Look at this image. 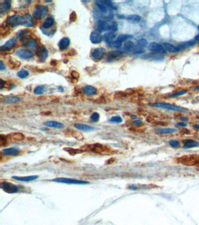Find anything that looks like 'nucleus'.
Here are the masks:
<instances>
[{
  "instance_id": "obj_7",
  "label": "nucleus",
  "mask_w": 199,
  "mask_h": 225,
  "mask_svg": "<svg viewBox=\"0 0 199 225\" xmlns=\"http://www.w3.org/2000/svg\"><path fill=\"white\" fill-rule=\"evenodd\" d=\"M106 53V49L100 47L94 49L91 54H90V56H91L93 60L95 61H100L104 58Z\"/></svg>"
},
{
  "instance_id": "obj_6",
  "label": "nucleus",
  "mask_w": 199,
  "mask_h": 225,
  "mask_svg": "<svg viewBox=\"0 0 199 225\" xmlns=\"http://www.w3.org/2000/svg\"><path fill=\"white\" fill-rule=\"evenodd\" d=\"M0 187L8 194H15L19 191V188L11 182H3L0 184Z\"/></svg>"
},
{
  "instance_id": "obj_2",
  "label": "nucleus",
  "mask_w": 199,
  "mask_h": 225,
  "mask_svg": "<svg viewBox=\"0 0 199 225\" xmlns=\"http://www.w3.org/2000/svg\"><path fill=\"white\" fill-rule=\"evenodd\" d=\"M24 17L19 15H15L9 18L6 21V25L9 27H15L21 25H24Z\"/></svg>"
},
{
  "instance_id": "obj_53",
  "label": "nucleus",
  "mask_w": 199,
  "mask_h": 225,
  "mask_svg": "<svg viewBox=\"0 0 199 225\" xmlns=\"http://www.w3.org/2000/svg\"><path fill=\"white\" fill-rule=\"evenodd\" d=\"M142 122L141 120H137L134 121V122H133V124L134 125H135V126H137V125H139V124H142Z\"/></svg>"
},
{
  "instance_id": "obj_39",
  "label": "nucleus",
  "mask_w": 199,
  "mask_h": 225,
  "mask_svg": "<svg viewBox=\"0 0 199 225\" xmlns=\"http://www.w3.org/2000/svg\"><path fill=\"white\" fill-rule=\"evenodd\" d=\"M45 86L43 85H40V86H38V87H36L33 92L35 94H38V95H40V94H43V93L45 92Z\"/></svg>"
},
{
  "instance_id": "obj_62",
  "label": "nucleus",
  "mask_w": 199,
  "mask_h": 225,
  "mask_svg": "<svg viewBox=\"0 0 199 225\" xmlns=\"http://www.w3.org/2000/svg\"><path fill=\"white\" fill-rule=\"evenodd\" d=\"M196 167H198V168H199V163H198V165H197V166H196Z\"/></svg>"
},
{
  "instance_id": "obj_29",
  "label": "nucleus",
  "mask_w": 199,
  "mask_h": 225,
  "mask_svg": "<svg viewBox=\"0 0 199 225\" xmlns=\"http://www.w3.org/2000/svg\"><path fill=\"white\" fill-rule=\"evenodd\" d=\"M54 24V19L53 18V17H48V18H47L43 22L42 24V27L45 29H49L51 27H53Z\"/></svg>"
},
{
  "instance_id": "obj_24",
  "label": "nucleus",
  "mask_w": 199,
  "mask_h": 225,
  "mask_svg": "<svg viewBox=\"0 0 199 225\" xmlns=\"http://www.w3.org/2000/svg\"><path fill=\"white\" fill-rule=\"evenodd\" d=\"M164 48L171 53H176L180 50V49L178 47H176L172 44L168 42L164 43Z\"/></svg>"
},
{
  "instance_id": "obj_18",
  "label": "nucleus",
  "mask_w": 199,
  "mask_h": 225,
  "mask_svg": "<svg viewBox=\"0 0 199 225\" xmlns=\"http://www.w3.org/2000/svg\"><path fill=\"white\" fill-rule=\"evenodd\" d=\"M36 55L41 60H45L48 56V51L45 46H41L38 49Z\"/></svg>"
},
{
  "instance_id": "obj_33",
  "label": "nucleus",
  "mask_w": 199,
  "mask_h": 225,
  "mask_svg": "<svg viewBox=\"0 0 199 225\" xmlns=\"http://www.w3.org/2000/svg\"><path fill=\"white\" fill-rule=\"evenodd\" d=\"M95 4L99 8V10L103 13H106L107 12V7L105 5L102 1H95Z\"/></svg>"
},
{
  "instance_id": "obj_30",
  "label": "nucleus",
  "mask_w": 199,
  "mask_h": 225,
  "mask_svg": "<svg viewBox=\"0 0 199 225\" xmlns=\"http://www.w3.org/2000/svg\"><path fill=\"white\" fill-rule=\"evenodd\" d=\"M147 46V41L144 38L140 39L137 42V45H136L137 50H143V49L146 48Z\"/></svg>"
},
{
  "instance_id": "obj_40",
  "label": "nucleus",
  "mask_w": 199,
  "mask_h": 225,
  "mask_svg": "<svg viewBox=\"0 0 199 225\" xmlns=\"http://www.w3.org/2000/svg\"><path fill=\"white\" fill-rule=\"evenodd\" d=\"M27 46L28 48L32 50H34L36 48V46H37V43H36V41L34 39H29L28 42H27Z\"/></svg>"
},
{
  "instance_id": "obj_55",
  "label": "nucleus",
  "mask_w": 199,
  "mask_h": 225,
  "mask_svg": "<svg viewBox=\"0 0 199 225\" xmlns=\"http://www.w3.org/2000/svg\"><path fill=\"white\" fill-rule=\"evenodd\" d=\"M115 161V159L114 158H111V159L109 160L108 161H107V164H112Z\"/></svg>"
},
{
  "instance_id": "obj_52",
  "label": "nucleus",
  "mask_w": 199,
  "mask_h": 225,
  "mask_svg": "<svg viewBox=\"0 0 199 225\" xmlns=\"http://www.w3.org/2000/svg\"><path fill=\"white\" fill-rule=\"evenodd\" d=\"M5 69V65L4 64L2 60H1V61H0V70L3 71V70H4Z\"/></svg>"
},
{
  "instance_id": "obj_45",
  "label": "nucleus",
  "mask_w": 199,
  "mask_h": 225,
  "mask_svg": "<svg viewBox=\"0 0 199 225\" xmlns=\"http://www.w3.org/2000/svg\"><path fill=\"white\" fill-rule=\"evenodd\" d=\"M7 142V138L5 135H0V145L4 146L6 144Z\"/></svg>"
},
{
  "instance_id": "obj_26",
  "label": "nucleus",
  "mask_w": 199,
  "mask_h": 225,
  "mask_svg": "<svg viewBox=\"0 0 199 225\" xmlns=\"http://www.w3.org/2000/svg\"><path fill=\"white\" fill-rule=\"evenodd\" d=\"M74 127L77 130L80 131H91L95 130L94 128L91 126H87L86 124H79V123L76 124L74 125Z\"/></svg>"
},
{
  "instance_id": "obj_48",
  "label": "nucleus",
  "mask_w": 199,
  "mask_h": 225,
  "mask_svg": "<svg viewBox=\"0 0 199 225\" xmlns=\"http://www.w3.org/2000/svg\"><path fill=\"white\" fill-rule=\"evenodd\" d=\"M170 145L173 148H176L179 145V142L177 140H170L169 141Z\"/></svg>"
},
{
  "instance_id": "obj_16",
  "label": "nucleus",
  "mask_w": 199,
  "mask_h": 225,
  "mask_svg": "<svg viewBox=\"0 0 199 225\" xmlns=\"http://www.w3.org/2000/svg\"><path fill=\"white\" fill-rule=\"evenodd\" d=\"M38 178H39L38 175H30V176H26V177L13 176L12 177V178L14 180L21 181V182H30L37 179Z\"/></svg>"
},
{
  "instance_id": "obj_43",
  "label": "nucleus",
  "mask_w": 199,
  "mask_h": 225,
  "mask_svg": "<svg viewBox=\"0 0 199 225\" xmlns=\"http://www.w3.org/2000/svg\"><path fill=\"white\" fill-rule=\"evenodd\" d=\"M102 2L105 4V5L109 8H111L112 10H117V7L113 5V3L111 1H102Z\"/></svg>"
},
{
  "instance_id": "obj_20",
  "label": "nucleus",
  "mask_w": 199,
  "mask_h": 225,
  "mask_svg": "<svg viewBox=\"0 0 199 225\" xmlns=\"http://www.w3.org/2000/svg\"><path fill=\"white\" fill-rule=\"evenodd\" d=\"M116 37V35L115 32H109L106 33L103 35V40L108 44H112L113 40Z\"/></svg>"
},
{
  "instance_id": "obj_38",
  "label": "nucleus",
  "mask_w": 199,
  "mask_h": 225,
  "mask_svg": "<svg viewBox=\"0 0 199 225\" xmlns=\"http://www.w3.org/2000/svg\"><path fill=\"white\" fill-rule=\"evenodd\" d=\"M158 131L162 134H172L174 133H176L177 131L176 129L172 128H161L158 130Z\"/></svg>"
},
{
  "instance_id": "obj_4",
  "label": "nucleus",
  "mask_w": 199,
  "mask_h": 225,
  "mask_svg": "<svg viewBox=\"0 0 199 225\" xmlns=\"http://www.w3.org/2000/svg\"><path fill=\"white\" fill-rule=\"evenodd\" d=\"M48 12V7L46 5H39L35 7L33 11V16L36 20H41L46 16Z\"/></svg>"
},
{
  "instance_id": "obj_3",
  "label": "nucleus",
  "mask_w": 199,
  "mask_h": 225,
  "mask_svg": "<svg viewBox=\"0 0 199 225\" xmlns=\"http://www.w3.org/2000/svg\"><path fill=\"white\" fill-rule=\"evenodd\" d=\"M150 106H153V107H156L161 109H167L172 111H184L186 109L181 107L180 106H175L173 105H171V104L167 103H154L150 104Z\"/></svg>"
},
{
  "instance_id": "obj_56",
  "label": "nucleus",
  "mask_w": 199,
  "mask_h": 225,
  "mask_svg": "<svg viewBox=\"0 0 199 225\" xmlns=\"http://www.w3.org/2000/svg\"><path fill=\"white\" fill-rule=\"evenodd\" d=\"M50 64L54 66H55L57 65V60H51Z\"/></svg>"
},
{
  "instance_id": "obj_17",
  "label": "nucleus",
  "mask_w": 199,
  "mask_h": 225,
  "mask_svg": "<svg viewBox=\"0 0 199 225\" xmlns=\"http://www.w3.org/2000/svg\"><path fill=\"white\" fill-rule=\"evenodd\" d=\"M11 7V1L6 0L0 3V14H3L8 11Z\"/></svg>"
},
{
  "instance_id": "obj_14",
  "label": "nucleus",
  "mask_w": 199,
  "mask_h": 225,
  "mask_svg": "<svg viewBox=\"0 0 199 225\" xmlns=\"http://www.w3.org/2000/svg\"><path fill=\"white\" fill-rule=\"evenodd\" d=\"M21 152L20 149L17 147H11L8 148H5L2 151V153L5 155L8 156H17Z\"/></svg>"
},
{
  "instance_id": "obj_25",
  "label": "nucleus",
  "mask_w": 199,
  "mask_h": 225,
  "mask_svg": "<svg viewBox=\"0 0 199 225\" xmlns=\"http://www.w3.org/2000/svg\"><path fill=\"white\" fill-rule=\"evenodd\" d=\"M184 148H191L197 147L199 145V143L193 140H186L183 141Z\"/></svg>"
},
{
  "instance_id": "obj_23",
  "label": "nucleus",
  "mask_w": 199,
  "mask_h": 225,
  "mask_svg": "<svg viewBox=\"0 0 199 225\" xmlns=\"http://www.w3.org/2000/svg\"><path fill=\"white\" fill-rule=\"evenodd\" d=\"M70 44V40L69 38L64 37L62 38L59 43V48L61 50H65Z\"/></svg>"
},
{
  "instance_id": "obj_42",
  "label": "nucleus",
  "mask_w": 199,
  "mask_h": 225,
  "mask_svg": "<svg viewBox=\"0 0 199 225\" xmlns=\"http://www.w3.org/2000/svg\"><path fill=\"white\" fill-rule=\"evenodd\" d=\"M123 122V119L120 116H113L110 120L109 122L111 123H120Z\"/></svg>"
},
{
  "instance_id": "obj_21",
  "label": "nucleus",
  "mask_w": 199,
  "mask_h": 225,
  "mask_svg": "<svg viewBox=\"0 0 199 225\" xmlns=\"http://www.w3.org/2000/svg\"><path fill=\"white\" fill-rule=\"evenodd\" d=\"M141 20V17L140 15L137 14L129 15L127 17V21L133 24H136L139 23Z\"/></svg>"
},
{
  "instance_id": "obj_9",
  "label": "nucleus",
  "mask_w": 199,
  "mask_h": 225,
  "mask_svg": "<svg viewBox=\"0 0 199 225\" xmlns=\"http://www.w3.org/2000/svg\"><path fill=\"white\" fill-rule=\"evenodd\" d=\"M85 148L87 150L91 151L92 152H96V153H103L104 152H106L107 150V148L105 147V145H103L101 144H94L91 145H88L86 147H85Z\"/></svg>"
},
{
  "instance_id": "obj_11",
  "label": "nucleus",
  "mask_w": 199,
  "mask_h": 225,
  "mask_svg": "<svg viewBox=\"0 0 199 225\" xmlns=\"http://www.w3.org/2000/svg\"><path fill=\"white\" fill-rule=\"evenodd\" d=\"M103 39V36L102 35L101 32L95 30L92 31L90 35V40L92 44H98L102 42Z\"/></svg>"
},
{
  "instance_id": "obj_58",
  "label": "nucleus",
  "mask_w": 199,
  "mask_h": 225,
  "mask_svg": "<svg viewBox=\"0 0 199 225\" xmlns=\"http://www.w3.org/2000/svg\"><path fill=\"white\" fill-rule=\"evenodd\" d=\"M194 41H199V33L196 36V37L194 38Z\"/></svg>"
},
{
  "instance_id": "obj_10",
  "label": "nucleus",
  "mask_w": 199,
  "mask_h": 225,
  "mask_svg": "<svg viewBox=\"0 0 199 225\" xmlns=\"http://www.w3.org/2000/svg\"><path fill=\"white\" fill-rule=\"evenodd\" d=\"M112 22H107L102 20H99L96 23V30L99 32L110 31L112 32Z\"/></svg>"
},
{
  "instance_id": "obj_31",
  "label": "nucleus",
  "mask_w": 199,
  "mask_h": 225,
  "mask_svg": "<svg viewBox=\"0 0 199 225\" xmlns=\"http://www.w3.org/2000/svg\"><path fill=\"white\" fill-rule=\"evenodd\" d=\"M132 37H133L132 35H128V34H121L117 37L115 41L122 45L123 42H124L129 39V38H131Z\"/></svg>"
},
{
  "instance_id": "obj_59",
  "label": "nucleus",
  "mask_w": 199,
  "mask_h": 225,
  "mask_svg": "<svg viewBox=\"0 0 199 225\" xmlns=\"http://www.w3.org/2000/svg\"><path fill=\"white\" fill-rule=\"evenodd\" d=\"M130 118L132 119H136L137 118V116H134V115H132V116H130Z\"/></svg>"
},
{
  "instance_id": "obj_57",
  "label": "nucleus",
  "mask_w": 199,
  "mask_h": 225,
  "mask_svg": "<svg viewBox=\"0 0 199 225\" xmlns=\"http://www.w3.org/2000/svg\"><path fill=\"white\" fill-rule=\"evenodd\" d=\"M180 119L183 121V122H186L189 120V119L188 118H186V117H182Z\"/></svg>"
},
{
  "instance_id": "obj_22",
  "label": "nucleus",
  "mask_w": 199,
  "mask_h": 225,
  "mask_svg": "<svg viewBox=\"0 0 199 225\" xmlns=\"http://www.w3.org/2000/svg\"><path fill=\"white\" fill-rule=\"evenodd\" d=\"M44 124L49 127L56 128H62L64 127V124L61 123L55 122V121H47Z\"/></svg>"
},
{
  "instance_id": "obj_37",
  "label": "nucleus",
  "mask_w": 199,
  "mask_h": 225,
  "mask_svg": "<svg viewBox=\"0 0 199 225\" xmlns=\"http://www.w3.org/2000/svg\"><path fill=\"white\" fill-rule=\"evenodd\" d=\"M64 150L65 151H67V152H68L70 155H74L77 154H80L83 152V151H82L81 150L74 149V148H64Z\"/></svg>"
},
{
  "instance_id": "obj_60",
  "label": "nucleus",
  "mask_w": 199,
  "mask_h": 225,
  "mask_svg": "<svg viewBox=\"0 0 199 225\" xmlns=\"http://www.w3.org/2000/svg\"><path fill=\"white\" fill-rule=\"evenodd\" d=\"M193 127L197 129H198L199 130V124H194L193 126Z\"/></svg>"
},
{
  "instance_id": "obj_27",
  "label": "nucleus",
  "mask_w": 199,
  "mask_h": 225,
  "mask_svg": "<svg viewBox=\"0 0 199 225\" xmlns=\"http://www.w3.org/2000/svg\"><path fill=\"white\" fill-rule=\"evenodd\" d=\"M152 185H130L128 186V188L131 190H133V191H137L139 189H146L148 188H151Z\"/></svg>"
},
{
  "instance_id": "obj_8",
  "label": "nucleus",
  "mask_w": 199,
  "mask_h": 225,
  "mask_svg": "<svg viewBox=\"0 0 199 225\" xmlns=\"http://www.w3.org/2000/svg\"><path fill=\"white\" fill-rule=\"evenodd\" d=\"M148 49L154 52H155L157 54H165L167 53L166 49L164 47H162L158 43L155 42H151L148 46Z\"/></svg>"
},
{
  "instance_id": "obj_19",
  "label": "nucleus",
  "mask_w": 199,
  "mask_h": 225,
  "mask_svg": "<svg viewBox=\"0 0 199 225\" xmlns=\"http://www.w3.org/2000/svg\"><path fill=\"white\" fill-rule=\"evenodd\" d=\"M83 92L85 95L88 96H90L95 95L97 92V90L94 86L87 85L83 88Z\"/></svg>"
},
{
  "instance_id": "obj_50",
  "label": "nucleus",
  "mask_w": 199,
  "mask_h": 225,
  "mask_svg": "<svg viewBox=\"0 0 199 225\" xmlns=\"http://www.w3.org/2000/svg\"><path fill=\"white\" fill-rule=\"evenodd\" d=\"M76 50H75L74 49H71L70 50L68 51V55L69 56H74L76 55Z\"/></svg>"
},
{
  "instance_id": "obj_28",
  "label": "nucleus",
  "mask_w": 199,
  "mask_h": 225,
  "mask_svg": "<svg viewBox=\"0 0 199 225\" xmlns=\"http://www.w3.org/2000/svg\"><path fill=\"white\" fill-rule=\"evenodd\" d=\"M24 26L26 27H32L33 25V22L32 20V17L29 14H26L24 15Z\"/></svg>"
},
{
  "instance_id": "obj_47",
  "label": "nucleus",
  "mask_w": 199,
  "mask_h": 225,
  "mask_svg": "<svg viewBox=\"0 0 199 225\" xmlns=\"http://www.w3.org/2000/svg\"><path fill=\"white\" fill-rule=\"evenodd\" d=\"M77 18V16L76 12L75 11H73L69 15V20L71 22H75L76 21Z\"/></svg>"
},
{
  "instance_id": "obj_44",
  "label": "nucleus",
  "mask_w": 199,
  "mask_h": 225,
  "mask_svg": "<svg viewBox=\"0 0 199 225\" xmlns=\"http://www.w3.org/2000/svg\"><path fill=\"white\" fill-rule=\"evenodd\" d=\"M90 120H91L92 122H97L99 120L100 115H99V113H98L96 112H95V113H94L91 115V116H90Z\"/></svg>"
},
{
  "instance_id": "obj_41",
  "label": "nucleus",
  "mask_w": 199,
  "mask_h": 225,
  "mask_svg": "<svg viewBox=\"0 0 199 225\" xmlns=\"http://www.w3.org/2000/svg\"><path fill=\"white\" fill-rule=\"evenodd\" d=\"M29 72L28 71H26V70H24V69H23V70H21L20 71V72H18L17 75H18V76L21 78V79H25L26 78V77H28L29 76Z\"/></svg>"
},
{
  "instance_id": "obj_35",
  "label": "nucleus",
  "mask_w": 199,
  "mask_h": 225,
  "mask_svg": "<svg viewBox=\"0 0 199 225\" xmlns=\"http://www.w3.org/2000/svg\"><path fill=\"white\" fill-rule=\"evenodd\" d=\"M20 98L15 96H11L4 99V102L6 103H16L20 101Z\"/></svg>"
},
{
  "instance_id": "obj_5",
  "label": "nucleus",
  "mask_w": 199,
  "mask_h": 225,
  "mask_svg": "<svg viewBox=\"0 0 199 225\" xmlns=\"http://www.w3.org/2000/svg\"><path fill=\"white\" fill-rule=\"evenodd\" d=\"M54 182H59V183H63V184H77V185H85L88 184L89 182L85 181L82 180H78L72 178H55L53 180Z\"/></svg>"
},
{
  "instance_id": "obj_54",
  "label": "nucleus",
  "mask_w": 199,
  "mask_h": 225,
  "mask_svg": "<svg viewBox=\"0 0 199 225\" xmlns=\"http://www.w3.org/2000/svg\"><path fill=\"white\" fill-rule=\"evenodd\" d=\"M177 125L178 126H180V127H186L187 126V124L185 123V122H180V123H178L177 124Z\"/></svg>"
},
{
  "instance_id": "obj_49",
  "label": "nucleus",
  "mask_w": 199,
  "mask_h": 225,
  "mask_svg": "<svg viewBox=\"0 0 199 225\" xmlns=\"http://www.w3.org/2000/svg\"><path fill=\"white\" fill-rule=\"evenodd\" d=\"M71 77L73 78V79H75V80H77L80 77V74L75 71H73L71 72Z\"/></svg>"
},
{
  "instance_id": "obj_13",
  "label": "nucleus",
  "mask_w": 199,
  "mask_h": 225,
  "mask_svg": "<svg viewBox=\"0 0 199 225\" xmlns=\"http://www.w3.org/2000/svg\"><path fill=\"white\" fill-rule=\"evenodd\" d=\"M16 41L17 39L16 37H13V38L8 40L5 44L1 46V48H0L1 51H9L11 50L15 45Z\"/></svg>"
},
{
  "instance_id": "obj_15",
  "label": "nucleus",
  "mask_w": 199,
  "mask_h": 225,
  "mask_svg": "<svg viewBox=\"0 0 199 225\" xmlns=\"http://www.w3.org/2000/svg\"><path fill=\"white\" fill-rule=\"evenodd\" d=\"M123 52L119 50L116 51H110L108 52L106 56V60L107 62H112L119 57H120L123 55Z\"/></svg>"
},
{
  "instance_id": "obj_63",
  "label": "nucleus",
  "mask_w": 199,
  "mask_h": 225,
  "mask_svg": "<svg viewBox=\"0 0 199 225\" xmlns=\"http://www.w3.org/2000/svg\"><path fill=\"white\" fill-rule=\"evenodd\" d=\"M198 30H199V25L198 26Z\"/></svg>"
},
{
  "instance_id": "obj_32",
  "label": "nucleus",
  "mask_w": 199,
  "mask_h": 225,
  "mask_svg": "<svg viewBox=\"0 0 199 225\" xmlns=\"http://www.w3.org/2000/svg\"><path fill=\"white\" fill-rule=\"evenodd\" d=\"M134 48V43L131 41H126L123 45V49L125 52H130Z\"/></svg>"
},
{
  "instance_id": "obj_46",
  "label": "nucleus",
  "mask_w": 199,
  "mask_h": 225,
  "mask_svg": "<svg viewBox=\"0 0 199 225\" xmlns=\"http://www.w3.org/2000/svg\"><path fill=\"white\" fill-rule=\"evenodd\" d=\"M187 93V90H181L180 92H176V93H175L173 94H172L171 95H170L171 97H177V96H182V95H184L186 93Z\"/></svg>"
},
{
  "instance_id": "obj_34",
  "label": "nucleus",
  "mask_w": 199,
  "mask_h": 225,
  "mask_svg": "<svg viewBox=\"0 0 199 225\" xmlns=\"http://www.w3.org/2000/svg\"><path fill=\"white\" fill-rule=\"evenodd\" d=\"M24 138H25V135L21 133H15L11 135V138L13 140L15 141H22L24 139Z\"/></svg>"
},
{
  "instance_id": "obj_36",
  "label": "nucleus",
  "mask_w": 199,
  "mask_h": 225,
  "mask_svg": "<svg viewBox=\"0 0 199 225\" xmlns=\"http://www.w3.org/2000/svg\"><path fill=\"white\" fill-rule=\"evenodd\" d=\"M195 44V41H190L188 42H182L179 45L178 47L180 49H185L190 46H192Z\"/></svg>"
},
{
  "instance_id": "obj_61",
  "label": "nucleus",
  "mask_w": 199,
  "mask_h": 225,
  "mask_svg": "<svg viewBox=\"0 0 199 225\" xmlns=\"http://www.w3.org/2000/svg\"><path fill=\"white\" fill-rule=\"evenodd\" d=\"M195 90H199V86H196V87L195 88Z\"/></svg>"
},
{
  "instance_id": "obj_12",
  "label": "nucleus",
  "mask_w": 199,
  "mask_h": 225,
  "mask_svg": "<svg viewBox=\"0 0 199 225\" xmlns=\"http://www.w3.org/2000/svg\"><path fill=\"white\" fill-rule=\"evenodd\" d=\"M15 54L23 59H29L33 58V54L32 52L25 49H20L16 50Z\"/></svg>"
},
{
  "instance_id": "obj_51",
  "label": "nucleus",
  "mask_w": 199,
  "mask_h": 225,
  "mask_svg": "<svg viewBox=\"0 0 199 225\" xmlns=\"http://www.w3.org/2000/svg\"><path fill=\"white\" fill-rule=\"evenodd\" d=\"M5 84H6V82L4 81L3 79L0 80V88H1V89H2L4 87H5Z\"/></svg>"
},
{
  "instance_id": "obj_1",
  "label": "nucleus",
  "mask_w": 199,
  "mask_h": 225,
  "mask_svg": "<svg viewBox=\"0 0 199 225\" xmlns=\"http://www.w3.org/2000/svg\"><path fill=\"white\" fill-rule=\"evenodd\" d=\"M177 163L186 166H197L199 163V155L197 154L185 155L176 158Z\"/></svg>"
}]
</instances>
